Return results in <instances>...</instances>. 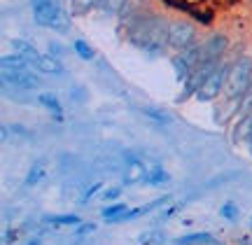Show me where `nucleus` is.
I'll return each mask as SVG.
<instances>
[{
    "instance_id": "obj_11",
    "label": "nucleus",
    "mask_w": 252,
    "mask_h": 245,
    "mask_svg": "<svg viewBox=\"0 0 252 245\" xmlns=\"http://www.w3.org/2000/svg\"><path fill=\"white\" fill-rule=\"evenodd\" d=\"M0 68H9V70H33L31 61H28L24 54H19V52L0 56Z\"/></svg>"
},
{
    "instance_id": "obj_14",
    "label": "nucleus",
    "mask_w": 252,
    "mask_h": 245,
    "mask_svg": "<svg viewBox=\"0 0 252 245\" xmlns=\"http://www.w3.org/2000/svg\"><path fill=\"white\" fill-rule=\"evenodd\" d=\"M126 210H128V206L126 203H122V201H117V203H110V206H105V208L100 210V217L105 219V222H117L122 215H124Z\"/></svg>"
},
{
    "instance_id": "obj_8",
    "label": "nucleus",
    "mask_w": 252,
    "mask_h": 245,
    "mask_svg": "<svg viewBox=\"0 0 252 245\" xmlns=\"http://www.w3.org/2000/svg\"><path fill=\"white\" fill-rule=\"evenodd\" d=\"M31 65H33V70H37L42 75H63V70H65L61 59H56L52 54H40L37 59L31 61Z\"/></svg>"
},
{
    "instance_id": "obj_17",
    "label": "nucleus",
    "mask_w": 252,
    "mask_h": 245,
    "mask_svg": "<svg viewBox=\"0 0 252 245\" xmlns=\"http://www.w3.org/2000/svg\"><path fill=\"white\" fill-rule=\"evenodd\" d=\"M126 5H128V0H100L98 9L110 14V17H117V14H122L126 9Z\"/></svg>"
},
{
    "instance_id": "obj_18",
    "label": "nucleus",
    "mask_w": 252,
    "mask_h": 245,
    "mask_svg": "<svg viewBox=\"0 0 252 245\" xmlns=\"http://www.w3.org/2000/svg\"><path fill=\"white\" fill-rule=\"evenodd\" d=\"M72 49H75V54L80 56L82 61H94V49H91V45L87 40L77 37V40L72 42Z\"/></svg>"
},
{
    "instance_id": "obj_25",
    "label": "nucleus",
    "mask_w": 252,
    "mask_h": 245,
    "mask_svg": "<svg viewBox=\"0 0 252 245\" xmlns=\"http://www.w3.org/2000/svg\"><path fill=\"white\" fill-rule=\"evenodd\" d=\"M24 245H42V238H40V236H33V238H28Z\"/></svg>"
},
{
    "instance_id": "obj_9",
    "label": "nucleus",
    "mask_w": 252,
    "mask_h": 245,
    "mask_svg": "<svg viewBox=\"0 0 252 245\" xmlns=\"http://www.w3.org/2000/svg\"><path fill=\"white\" fill-rule=\"evenodd\" d=\"M35 100H37V103H40V105H42V108H45L54 119L63 122V105H61V100H59V96H56V93H49V91H40Z\"/></svg>"
},
{
    "instance_id": "obj_13",
    "label": "nucleus",
    "mask_w": 252,
    "mask_h": 245,
    "mask_svg": "<svg viewBox=\"0 0 252 245\" xmlns=\"http://www.w3.org/2000/svg\"><path fill=\"white\" fill-rule=\"evenodd\" d=\"M45 173H47V161L45 159H37V161L31 163V168L26 173V187H35L37 182L45 180Z\"/></svg>"
},
{
    "instance_id": "obj_1",
    "label": "nucleus",
    "mask_w": 252,
    "mask_h": 245,
    "mask_svg": "<svg viewBox=\"0 0 252 245\" xmlns=\"http://www.w3.org/2000/svg\"><path fill=\"white\" fill-rule=\"evenodd\" d=\"M168 24L159 14H131L126 19V40L140 52L161 54L168 49Z\"/></svg>"
},
{
    "instance_id": "obj_5",
    "label": "nucleus",
    "mask_w": 252,
    "mask_h": 245,
    "mask_svg": "<svg viewBox=\"0 0 252 245\" xmlns=\"http://www.w3.org/2000/svg\"><path fill=\"white\" fill-rule=\"evenodd\" d=\"M0 82L5 89H17V91H35L40 89V73L35 70H9V68H0Z\"/></svg>"
},
{
    "instance_id": "obj_22",
    "label": "nucleus",
    "mask_w": 252,
    "mask_h": 245,
    "mask_svg": "<svg viewBox=\"0 0 252 245\" xmlns=\"http://www.w3.org/2000/svg\"><path fill=\"white\" fill-rule=\"evenodd\" d=\"M75 229H77V231H75V238H77V241H82V238H87L89 234H94V231H96V224H87V222H82L80 227H75Z\"/></svg>"
},
{
    "instance_id": "obj_10",
    "label": "nucleus",
    "mask_w": 252,
    "mask_h": 245,
    "mask_svg": "<svg viewBox=\"0 0 252 245\" xmlns=\"http://www.w3.org/2000/svg\"><path fill=\"white\" fill-rule=\"evenodd\" d=\"M252 140V115H245V117H238L234 126V143L236 145H243V143H250Z\"/></svg>"
},
{
    "instance_id": "obj_27",
    "label": "nucleus",
    "mask_w": 252,
    "mask_h": 245,
    "mask_svg": "<svg viewBox=\"0 0 252 245\" xmlns=\"http://www.w3.org/2000/svg\"><path fill=\"white\" fill-rule=\"evenodd\" d=\"M248 227H250V231H252V219H250V224H248Z\"/></svg>"
},
{
    "instance_id": "obj_28",
    "label": "nucleus",
    "mask_w": 252,
    "mask_h": 245,
    "mask_svg": "<svg viewBox=\"0 0 252 245\" xmlns=\"http://www.w3.org/2000/svg\"><path fill=\"white\" fill-rule=\"evenodd\" d=\"M250 2H252V0H250Z\"/></svg>"
},
{
    "instance_id": "obj_23",
    "label": "nucleus",
    "mask_w": 252,
    "mask_h": 245,
    "mask_svg": "<svg viewBox=\"0 0 252 245\" xmlns=\"http://www.w3.org/2000/svg\"><path fill=\"white\" fill-rule=\"evenodd\" d=\"M119 194H122V187H112V189H108L103 194V201H115Z\"/></svg>"
},
{
    "instance_id": "obj_21",
    "label": "nucleus",
    "mask_w": 252,
    "mask_h": 245,
    "mask_svg": "<svg viewBox=\"0 0 252 245\" xmlns=\"http://www.w3.org/2000/svg\"><path fill=\"white\" fill-rule=\"evenodd\" d=\"M100 0H72V7L75 12H89L91 7H98Z\"/></svg>"
},
{
    "instance_id": "obj_3",
    "label": "nucleus",
    "mask_w": 252,
    "mask_h": 245,
    "mask_svg": "<svg viewBox=\"0 0 252 245\" xmlns=\"http://www.w3.org/2000/svg\"><path fill=\"white\" fill-rule=\"evenodd\" d=\"M250 87H252V56L243 54L229 65V75H226V84L222 96H224V100H238Z\"/></svg>"
},
{
    "instance_id": "obj_4",
    "label": "nucleus",
    "mask_w": 252,
    "mask_h": 245,
    "mask_svg": "<svg viewBox=\"0 0 252 245\" xmlns=\"http://www.w3.org/2000/svg\"><path fill=\"white\" fill-rule=\"evenodd\" d=\"M198 45V28L187 19H175L168 24V49L173 54Z\"/></svg>"
},
{
    "instance_id": "obj_24",
    "label": "nucleus",
    "mask_w": 252,
    "mask_h": 245,
    "mask_svg": "<svg viewBox=\"0 0 252 245\" xmlns=\"http://www.w3.org/2000/svg\"><path fill=\"white\" fill-rule=\"evenodd\" d=\"M49 49H52V56H56V59H61L63 56V47L56 45V42H49Z\"/></svg>"
},
{
    "instance_id": "obj_6",
    "label": "nucleus",
    "mask_w": 252,
    "mask_h": 245,
    "mask_svg": "<svg viewBox=\"0 0 252 245\" xmlns=\"http://www.w3.org/2000/svg\"><path fill=\"white\" fill-rule=\"evenodd\" d=\"M201 54H203V42L198 45L189 47V49H182V52H175L171 56V63H173V70H175V77L178 80H187L189 75L196 70V65L201 63Z\"/></svg>"
},
{
    "instance_id": "obj_12",
    "label": "nucleus",
    "mask_w": 252,
    "mask_h": 245,
    "mask_svg": "<svg viewBox=\"0 0 252 245\" xmlns=\"http://www.w3.org/2000/svg\"><path fill=\"white\" fill-rule=\"evenodd\" d=\"M42 222L47 227H80L82 217L68 213V215H47V217H42Z\"/></svg>"
},
{
    "instance_id": "obj_26",
    "label": "nucleus",
    "mask_w": 252,
    "mask_h": 245,
    "mask_svg": "<svg viewBox=\"0 0 252 245\" xmlns=\"http://www.w3.org/2000/svg\"><path fill=\"white\" fill-rule=\"evenodd\" d=\"M248 145H250V154H252V140H250V143H248Z\"/></svg>"
},
{
    "instance_id": "obj_20",
    "label": "nucleus",
    "mask_w": 252,
    "mask_h": 245,
    "mask_svg": "<svg viewBox=\"0 0 252 245\" xmlns=\"http://www.w3.org/2000/svg\"><path fill=\"white\" fill-rule=\"evenodd\" d=\"M220 217L226 219V222H236L238 219V206H236L234 201H224L220 206Z\"/></svg>"
},
{
    "instance_id": "obj_15",
    "label": "nucleus",
    "mask_w": 252,
    "mask_h": 245,
    "mask_svg": "<svg viewBox=\"0 0 252 245\" xmlns=\"http://www.w3.org/2000/svg\"><path fill=\"white\" fill-rule=\"evenodd\" d=\"M168 182V173L163 171L159 163L150 166V171L145 175V184H152V187H159V184H166Z\"/></svg>"
},
{
    "instance_id": "obj_2",
    "label": "nucleus",
    "mask_w": 252,
    "mask_h": 245,
    "mask_svg": "<svg viewBox=\"0 0 252 245\" xmlns=\"http://www.w3.org/2000/svg\"><path fill=\"white\" fill-rule=\"evenodd\" d=\"M31 9L37 26L56 31V33L70 31V14L65 12L61 0H31Z\"/></svg>"
},
{
    "instance_id": "obj_19",
    "label": "nucleus",
    "mask_w": 252,
    "mask_h": 245,
    "mask_svg": "<svg viewBox=\"0 0 252 245\" xmlns=\"http://www.w3.org/2000/svg\"><path fill=\"white\" fill-rule=\"evenodd\" d=\"M245 115H252V87L238 98L236 105V117H245Z\"/></svg>"
},
{
    "instance_id": "obj_16",
    "label": "nucleus",
    "mask_w": 252,
    "mask_h": 245,
    "mask_svg": "<svg viewBox=\"0 0 252 245\" xmlns=\"http://www.w3.org/2000/svg\"><path fill=\"white\" fill-rule=\"evenodd\" d=\"M140 110H143V112L152 119V122H157L159 126H166V124H171V122H173L171 115H168V112H163L161 108H154V105H143Z\"/></svg>"
},
{
    "instance_id": "obj_7",
    "label": "nucleus",
    "mask_w": 252,
    "mask_h": 245,
    "mask_svg": "<svg viewBox=\"0 0 252 245\" xmlns=\"http://www.w3.org/2000/svg\"><path fill=\"white\" fill-rule=\"evenodd\" d=\"M229 65L231 63H222L220 68H215L213 73L208 75V80L203 82V87L196 91V100L201 103H210V100L220 98L224 93V84H226V75H229Z\"/></svg>"
}]
</instances>
